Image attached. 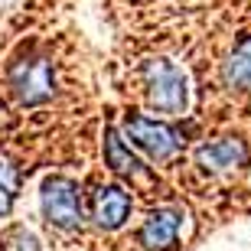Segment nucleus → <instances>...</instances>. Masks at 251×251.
<instances>
[{"instance_id":"f257e3e1","label":"nucleus","mask_w":251,"mask_h":251,"mask_svg":"<svg viewBox=\"0 0 251 251\" xmlns=\"http://www.w3.org/2000/svg\"><path fill=\"white\" fill-rule=\"evenodd\" d=\"M144 85H147V101L153 111L179 114L186 111L189 92H186V75L179 72L167 59H150L144 65Z\"/></svg>"},{"instance_id":"f03ea898","label":"nucleus","mask_w":251,"mask_h":251,"mask_svg":"<svg viewBox=\"0 0 251 251\" xmlns=\"http://www.w3.org/2000/svg\"><path fill=\"white\" fill-rule=\"evenodd\" d=\"M43 215L56 228H75L82 222V196L72 179L52 176L43 183Z\"/></svg>"},{"instance_id":"7ed1b4c3","label":"nucleus","mask_w":251,"mask_h":251,"mask_svg":"<svg viewBox=\"0 0 251 251\" xmlns=\"http://www.w3.org/2000/svg\"><path fill=\"white\" fill-rule=\"evenodd\" d=\"M124 134H127L130 144L137 150H144L150 160L173 157L179 150V144H183L167 124H157V121H150V118H144V114H130L127 121H124Z\"/></svg>"},{"instance_id":"20e7f679","label":"nucleus","mask_w":251,"mask_h":251,"mask_svg":"<svg viewBox=\"0 0 251 251\" xmlns=\"http://www.w3.org/2000/svg\"><path fill=\"white\" fill-rule=\"evenodd\" d=\"M13 88L23 104H39L52 95V75L46 59H29L13 69Z\"/></svg>"},{"instance_id":"39448f33","label":"nucleus","mask_w":251,"mask_h":251,"mask_svg":"<svg viewBox=\"0 0 251 251\" xmlns=\"http://www.w3.org/2000/svg\"><path fill=\"white\" fill-rule=\"evenodd\" d=\"M196 160H199V167L212 170V173H222V170L245 167L248 163V147H245V140H235V137L212 140V144L199 147Z\"/></svg>"},{"instance_id":"423d86ee","label":"nucleus","mask_w":251,"mask_h":251,"mask_svg":"<svg viewBox=\"0 0 251 251\" xmlns=\"http://www.w3.org/2000/svg\"><path fill=\"white\" fill-rule=\"evenodd\" d=\"M179 235V212L176 209H157L140 225V245L144 248H173Z\"/></svg>"},{"instance_id":"0eeeda50","label":"nucleus","mask_w":251,"mask_h":251,"mask_svg":"<svg viewBox=\"0 0 251 251\" xmlns=\"http://www.w3.org/2000/svg\"><path fill=\"white\" fill-rule=\"evenodd\" d=\"M130 215V196L121 186H104L95 193V222L101 228H121Z\"/></svg>"},{"instance_id":"6e6552de","label":"nucleus","mask_w":251,"mask_h":251,"mask_svg":"<svg viewBox=\"0 0 251 251\" xmlns=\"http://www.w3.org/2000/svg\"><path fill=\"white\" fill-rule=\"evenodd\" d=\"M104 160H108V167H111L114 173H127V176L144 170V167H140V160L130 153V147L121 140V134H118L114 127L104 130Z\"/></svg>"},{"instance_id":"1a4fd4ad","label":"nucleus","mask_w":251,"mask_h":251,"mask_svg":"<svg viewBox=\"0 0 251 251\" xmlns=\"http://www.w3.org/2000/svg\"><path fill=\"white\" fill-rule=\"evenodd\" d=\"M225 85L228 88H251V36H245L225 62Z\"/></svg>"},{"instance_id":"9d476101","label":"nucleus","mask_w":251,"mask_h":251,"mask_svg":"<svg viewBox=\"0 0 251 251\" xmlns=\"http://www.w3.org/2000/svg\"><path fill=\"white\" fill-rule=\"evenodd\" d=\"M3 251H43V245H39V238L29 228H23V225H17V228H10L7 235H3Z\"/></svg>"},{"instance_id":"9b49d317","label":"nucleus","mask_w":251,"mask_h":251,"mask_svg":"<svg viewBox=\"0 0 251 251\" xmlns=\"http://www.w3.org/2000/svg\"><path fill=\"white\" fill-rule=\"evenodd\" d=\"M13 196H17V170H13L7 160L0 157V215L10 212Z\"/></svg>"}]
</instances>
